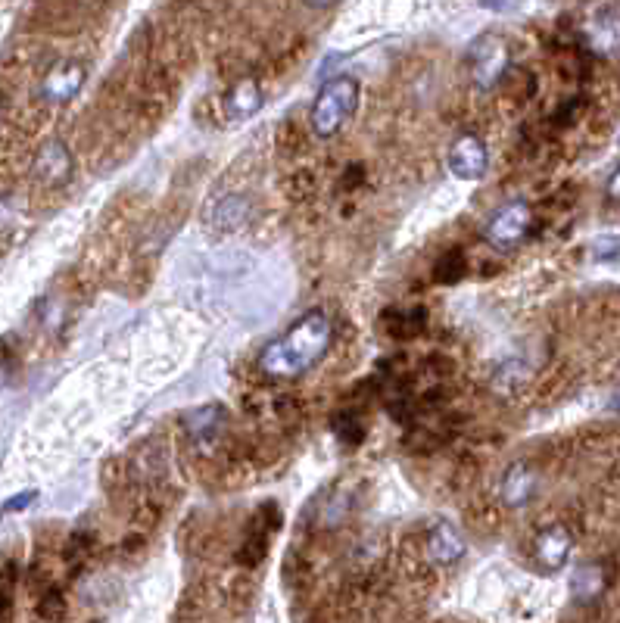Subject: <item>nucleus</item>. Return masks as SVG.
Segmentation results:
<instances>
[{
  "label": "nucleus",
  "mask_w": 620,
  "mask_h": 623,
  "mask_svg": "<svg viewBox=\"0 0 620 623\" xmlns=\"http://www.w3.org/2000/svg\"><path fill=\"white\" fill-rule=\"evenodd\" d=\"M331 343H334V321L325 312H306L281 337L265 343V349L259 352V371L265 377H272V381H296V377H303L315 365H321Z\"/></svg>",
  "instance_id": "nucleus-1"
},
{
  "label": "nucleus",
  "mask_w": 620,
  "mask_h": 623,
  "mask_svg": "<svg viewBox=\"0 0 620 623\" xmlns=\"http://www.w3.org/2000/svg\"><path fill=\"white\" fill-rule=\"evenodd\" d=\"M359 97H362V88L353 75H334L328 78L321 91L315 94V103H312V131L315 138H334V134L343 131V125L356 116L359 110Z\"/></svg>",
  "instance_id": "nucleus-2"
},
{
  "label": "nucleus",
  "mask_w": 620,
  "mask_h": 623,
  "mask_svg": "<svg viewBox=\"0 0 620 623\" xmlns=\"http://www.w3.org/2000/svg\"><path fill=\"white\" fill-rule=\"evenodd\" d=\"M511 63L508 44L499 35H480L468 47V69L477 88H496Z\"/></svg>",
  "instance_id": "nucleus-3"
},
{
  "label": "nucleus",
  "mask_w": 620,
  "mask_h": 623,
  "mask_svg": "<svg viewBox=\"0 0 620 623\" xmlns=\"http://www.w3.org/2000/svg\"><path fill=\"white\" fill-rule=\"evenodd\" d=\"M530 225H533V212L524 200L505 203L487 222V240L493 243L496 250H511L530 234Z\"/></svg>",
  "instance_id": "nucleus-4"
},
{
  "label": "nucleus",
  "mask_w": 620,
  "mask_h": 623,
  "mask_svg": "<svg viewBox=\"0 0 620 623\" xmlns=\"http://www.w3.org/2000/svg\"><path fill=\"white\" fill-rule=\"evenodd\" d=\"M487 169H490V153L480 134L474 131L458 134L449 147V172L462 181H480L487 175Z\"/></svg>",
  "instance_id": "nucleus-5"
},
{
  "label": "nucleus",
  "mask_w": 620,
  "mask_h": 623,
  "mask_svg": "<svg viewBox=\"0 0 620 623\" xmlns=\"http://www.w3.org/2000/svg\"><path fill=\"white\" fill-rule=\"evenodd\" d=\"M85 78H88V69L75 60H66V63H57L41 81L38 88V97L44 103H72L78 94L85 88Z\"/></svg>",
  "instance_id": "nucleus-6"
},
{
  "label": "nucleus",
  "mask_w": 620,
  "mask_h": 623,
  "mask_svg": "<svg viewBox=\"0 0 620 623\" xmlns=\"http://www.w3.org/2000/svg\"><path fill=\"white\" fill-rule=\"evenodd\" d=\"M571 549H574V536H571V530L564 527V524H552V527H546L543 533L536 536V543H533V558H536V564H539V571L555 574V571H561L564 564H568Z\"/></svg>",
  "instance_id": "nucleus-7"
},
{
  "label": "nucleus",
  "mask_w": 620,
  "mask_h": 623,
  "mask_svg": "<svg viewBox=\"0 0 620 623\" xmlns=\"http://www.w3.org/2000/svg\"><path fill=\"white\" fill-rule=\"evenodd\" d=\"M187 424V437H191V443L200 449V452H212L215 446H219L222 433L228 427V415L222 405H200V409H194L191 415L184 418Z\"/></svg>",
  "instance_id": "nucleus-8"
},
{
  "label": "nucleus",
  "mask_w": 620,
  "mask_h": 623,
  "mask_svg": "<svg viewBox=\"0 0 620 623\" xmlns=\"http://www.w3.org/2000/svg\"><path fill=\"white\" fill-rule=\"evenodd\" d=\"M424 555L437 567H449L455 561H462L465 558V539H462V533H458V527L449 524V521H437L424 536Z\"/></svg>",
  "instance_id": "nucleus-9"
},
{
  "label": "nucleus",
  "mask_w": 620,
  "mask_h": 623,
  "mask_svg": "<svg viewBox=\"0 0 620 623\" xmlns=\"http://www.w3.org/2000/svg\"><path fill=\"white\" fill-rule=\"evenodd\" d=\"M32 172H35V178L41 181V184H47V187H60V184H66L69 178H72V153H69V147L63 144V141H47L41 150H38V156H35V162H32Z\"/></svg>",
  "instance_id": "nucleus-10"
},
{
  "label": "nucleus",
  "mask_w": 620,
  "mask_h": 623,
  "mask_svg": "<svg viewBox=\"0 0 620 623\" xmlns=\"http://www.w3.org/2000/svg\"><path fill=\"white\" fill-rule=\"evenodd\" d=\"M265 103L262 85L256 78H237L234 85L228 88V94L222 97V110L228 122H247L253 119Z\"/></svg>",
  "instance_id": "nucleus-11"
},
{
  "label": "nucleus",
  "mask_w": 620,
  "mask_h": 623,
  "mask_svg": "<svg viewBox=\"0 0 620 623\" xmlns=\"http://www.w3.org/2000/svg\"><path fill=\"white\" fill-rule=\"evenodd\" d=\"M536 471L527 465V462H515L505 474H502V483H499V496L508 508H524L530 505L533 493H536Z\"/></svg>",
  "instance_id": "nucleus-12"
},
{
  "label": "nucleus",
  "mask_w": 620,
  "mask_h": 623,
  "mask_svg": "<svg viewBox=\"0 0 620 623\" xmlns=\"http://www.w3.org/2000/svg\"><path fill=\"white\" fill-rule=\"evenodd\" d=\"M206 219L219 231H237L250 219V203L244 197H222V200H215V206L206 212Z\"/></svg>",
  "instance_id": "nucleus-13"
},
{
  "label": "nucleus",
  "mask_w": 620,
  "mask_h": 623,
  "mask_svg": "<svg viewBox=\"0 0 620 623\" xmlns=\"http://www.w3.org/2000/svg\"><path fill=\"white\" fill-rule=\"evenodd\" d=\"M586 41L592 50L602 53V57H614V53L620 50V16H614V13L599 16L586 29Z\"/></svg>",
  "instance_id": "nucleus-14"
},
{
  "label": "nucleus",
  "mask_w": 620,
  "mask_h": 623,
  "mask_svg": "<svg viewBox=\"0 0 620 623\" xmlns=\"http://www.w3.org/2000/svg\"><path fill=\"white\" fill-rule=\"evenodd\" d=\"M275 530L272 527H262V518L256 514V521L247 527V536H244V543H240L237 549V564H244V567H256L262 564L265 552H268V536H272Z\"/></svg>",
  "instance_id": "nucleus-15"
},
{
  "label": "nucleus",
  "mask_w": 620,
  "mask_h": 623,
  "mask_svg": "<svg viewBox=\"0 0 620 623\" xmlns=\"http://www.w3.org/2000/svg\"><path fill=\"white\" fill-rule=\"evenodd\" d=\"M605 589V571L599 564H583L577 567V574L571 580V595L580 605H589L592 599H599Z\"/></svg>",
  "instance_id": "nucleus-16"
},
{
  "label": "nucleus",
  "mask_w": 620,
  "mask_h": 623,
  "mask_svg": "<svg viewBox=\"0 0 620 623\" xmlns=\"http://www.w3.org/2000/svg\"><path fill=\"white\" fill-rule=\"evenodd\" d=\"M387 324H390V334L396 340H409V337H418L427 324V312L424 309H393L387 312Z\"/></svg>",
  "instance_id": "nucleus-17"
},
{
  "label": "nucleus",
  "mask_w": 620,
  "mask_h": 623,
  "mask_svg": "<svg viewBox=\"0 0 620 623\" xmlns=\"http://www.w3.org/2000/svg\"><path fill=\"white\" fill-rule=\"evenodd\" d=\"M465 275H468V259H465L462 250H449V253H443L440 262H437V268H434V278H437L440 284H458Z\"/></svg>",
  "instance_id": "nucleus-18"
},
{
  "label": "nucleus",
  "mask_w": 620,
  "mask_h": 623,
  "mask_svg": "<svg viewBox=\"0 0 620 623\" xmlns=\"http://www.w3.org/2000/svg\"><path fill=\"white\" fill-rule=\"evenodd\" d=\"M334 433L337 440L346 443V446H359L365 440V421L356 415V412H340L334 418Z\"/></svg>",
  "instance_id": "nucleus-19"
},
{
  "label": "nucleus",
  "mask_w": 620,
  "mask_h": 623,
  "mask_svg": "<svg viewBox=\"0 0 620 623\" xmlns=\"http://www.w3.org/2000/svg\"><path fill=\"white\" fill-rule=\"evenodd\" d=\"M38 614H41L44 620H60V617H66V602H63V595H60L57 589H47V592H44V599H41V605H38Z\"/></svg>",
  "instance_id": "nucleus-20"
},
{
  "label": "nucleus",
  "mask_w": 620,
  "mask_h": 623,
  "mask_svg": "<svg viewBox=\"0 0 620 623\" xmlns=\"http://www.w3.org/2000/svg\"><path fill=\"white\" fill-rule=\"evenodd\" d=\"M312 184H315V181H312V175H309V172H300V175H293V181L287 184V191H290V197L303 200L306 194H312V191H315Z\"/></svg>",
  "instance_id": "nucleus-21"
},
{
  "label": "nucleus",
  "mask_w": 620,
  "mask_h": 623,
  "mask_svg": "<svg viewBox=\"0 0 620 623\" xmlns=\"http://www.w3.org/2000/svg\"><path fill=\"white\" fill-rule=\"evenodd\" d=\"M13 222H16V209H13V203H10L7 197H0V231L13 228Z\"/></svg>",
  "instance_id": "nucleus-22"
},
{
  "label": "nucleus",
  "mask_w": 620,
  "mask_h": 623,
  "mask_svg": "<svg viewBox=\"0 0 620 623\" xmlns=\"http://www.w3.org/2000/svg\"><path fill=\"white\" fill-rule=\"evenodd\" d=\"M7 608H10V577L0 574V620L7 617Z\"/></svg>",
  "instance_id": "nucleus-23"
},
{
  "label": "nucleus",
  "mask_w": 620,
  "mask_h": 623,
  "mask_svg": "<svg viewBox=\"0 0 620 623\" xmlns=\"http://www.w3.org/2000/svg\"><path fill=\"white\" fill-rule=\"evenodd\" d=\"M359 175H365V169L359 166V162H353V166L346 169V181H343V187L349 191V187H356V184H362V178Z\"/></svg>",
  "instance_id": "nucleus-24"
},
{
  "label": "nucleus",
  "mask_w": 620,
  "mask_h": 623,
  "mask_svg": "<svg viewBox=\"0 0 620 623\" xmlns=\"http://www.w3.org/2000/svg\"><path fill=\"white\" fill-rule=\"evenodd\" d=\"M32 499H35V493H19V496H13V499L7 502V511H22Z\"/></svg>",
  "instance_id": "nucleus-25"
},
{
  "label": "nucleus",
  "mask_w": 620,
  "mask_h": 623,
  "mask_svg": "<svg viewBox=\"0 0 620 623\" xmlns=\"http://www.w3.org/2000/svg\"><path fill=\"white\" fill-rule=\"evenodd\" d=\"M608 200H617V203H620V166H617L614 175L608 178Z\"/></svg>",
  "instance_id": "nucleus-26"
},
{
  "label": "nucleus",
  "mask_w": 620,
  "mask_h": 623,
  "mask_svg": "<svg viewBox=\"0 0 620 623\" xmlns=\"http://www.w3.org/2000/svg\"><path fill=\"white\" fill-rule=\"evenodd\" d=\"M306 7H312V10H328V7H334V4H340V0H303Z\"/></svg>",
  "instance_id": "nucleus-27"
},
{
  "label": "nucleus",
  "mask_w": 620,
  "mask_h": 623,
  "mask_svg": "<svg viewBox=\"0 0 620 623\" xmlns=\"http://www.w3.org/2000/svg\"><path fill=\"white\" fill-rule=\"evenodd\" d=\"M7 374H10V371H7V365H0V390L7 387Z\"/></svg>",
  "instance_id": "nucleus-28"
}]
</instances>
